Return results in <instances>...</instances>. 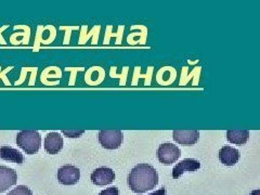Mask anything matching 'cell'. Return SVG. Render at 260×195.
Wrapping results in <instances>:
<instances>
[{
    "label": "cell",
    "instance_id": "ba28073f",
    "mask_svg": "<svg viewBox=\"0 0 260 195\" xmlns=\"http://www.w3.org/2000/svg\"><path fill=\"white\" fill-rule=\"evenodd\" d=\"M174 140L182 145H194L200 139V132L198 130H174Z\"/></svg>",
    "mask_w": 260,
    "mask_h": 195
},
{
    "label": "cell",
    "instance_id": "ffe728a7",
    "mask_svg": "<svg viewBox=\"0 0 260 195\" xmlns=\"http://www.w3.org/2000/svg\"><path fill=\"white\" fill-rule=\"evenodd\" d=\"M154 68L150 67L149 71L146 74H141V68L140 67H136L135 68V72H134V79H133V86H136L138 80L140 78H144V86H150L151 81H152V74H153Z\"/></svg>",
    "mask_w": 260,
    "mask_h": 195
},
{
    "label": "cell",
    "instance_id": "cb8c5ba5",
    "mask_svg": "<svg viewBox=\"0 0 260 195\" xmlns=\"http://www.w3.org/2000/svg\"><path fill=\"white\" fill-rule=\"evenodd\" d=\"M61 30H65L64 36V45H69L71 42V35L73 30H78L79 26H60Z\"/></svg>",
    "mask_w": 260,
    "mask_h": 195
},
{
    "label": "cell",
    "instance_id": "d6986e66",
    "mask_svg": "<svg viewBox=\"0 0 260 195\" xmlns=\"http://www.w3.org/2000/svg\"><path fill=\"white\" fill-rule=\"evenodd\" d=\"M112 29H113V27H112L111 25H109V26L107 27V31H105L103 45H109L111 38H113V37L116 38V43H115L116 45H120V44H121V40H123V34H124L125 25H119L117 32H113Z\"/></svg>",
    "mask_w": 260,
    "mask_h": 195
},
{
    "label": "cell",
    "instance_id": "5b68a950",
    "mask_svg": "<svg viewBox=\"0 0 260 195\" xmlns=\"http://www.w3.org/2000/svg\"><path fill=\"white\" fill-rule=\"evenodd\" d=\"M58 181L63 185H74L80 179V170L73 165H64L58 170Z\"/></svg>",
    "mask_w": 260,
    "mask_h": 195
},
{
    "label": "cell",
    "instance_id": "30bf717a",
    "mask_svg": "<svg viewBox=\"0 0 260 195\" xmlns=\"http://www.w3.org/2000/svg\"><path fill=\"white\" fill-rule=\"evenodd\" d=\"M201 168V162L194 158H185L175 166L173 170V178L179 179L184 173H193Z\"/></svg>",
    "mask_w": 260,
    "mask_h": 195
},
{
    "label": "cell",
    "instance_id": "7c38bea8",
    "mask_svg": "<svg viewBox=\"0 0 260 195\" xmlns=\"http://www.w3.org/2000/svg\"><path fill=\"white\" fill-rule=\"evenodd\" d=\"M0 158L4 160L15 162V164H23L24 162L23 154L16 149L11 148L9 145L0 146Z\"/></svg>",
    "mask_w": 260,
    "mask_h": 195
},
{
    "label": "cell",
    "instance_id": "ac0fdd59",
    "mask_svg": "<svg viewBox=\"0 0 260 195\" xmlns=\"http://www.w3.org/2000/svg\"><path fill=\"white\" fill-rule=\"evenodd\" d=\"M202 72V68L201 67H197L192 72L191 74H188V67H184L182 69L181 72V78H180V86H185L186 84L189 83L192 77H194L193 80V86H198L199 80H200V75Z\"/></svg>",
    "mask_w": 260,
    "mask_h": 195
},
{
    "label": "cell",
    "instance_id": "83f0119b",
    "mask_svg": "<svg viewBox=\"0 0 260 195\" xmlns=\"http://www.w3.org/2000/svg\"><path fill=\"white\" fill-rule=\"evenodd\" d=\"M49 31H50V36H49V38L46 40V42L43 43V45H50L53 40L55 39V36H56V29L53 25H47Z\"/></svg>",
    "mask_w": 260,
    "mask_h": 195
},
{
    "label": "cell",
    "instance_id": "8992f818",
    "mask_svg": "<svg viewBox=\"0 0 260 195\" xmlns=\"http://www.w3.org/2000/svg\"><path fill=\"white\" fill-rule=\"evenodd\" d=\"M115 180V173L109 167H100L91 174V182L95 185H108Z\"/></svg>",
    "mask_w": 260,
    "mask_h": 195
},
{
    "label": "cell",
    "instance_id": "8fae6325",
    "mask_svg": "<svg viewBox=\"0 0 260 195\" xmlns=\"http://www.w3.org/2000/svg\"><path fill=\"white\" fill-rule=\"evenodd\" d=\"M240 159V152L229 145H224L219 150V160L224 166H234Z\"/></svg>",
    "mask_w": 260,
    "mask_h": 195
},
{
    "label": "cell",
    "instance_id": "2e32d148",
    "mask_svg": "<svg viewBox=\"0 0 260 195\" xmlns=\"http://www.w3.org/2000/svg\"><path fill=\"white\" fill-rule=\"evenodd\" d=\"M100 30H101V26L100 25H96L93 26L92 29L88 31V26L87 25H83L80 27V37H79V45H85L90 37H92V45H96L98 44V40H99V35H100Z\"/></svg>",
    "mask_w": 260,
    "mask_h": 195
},
{
    "label": "cell",
    "instance_id": "4316f807",
    "mask_svg": "<svg viewBox=\"0 0 260 195\" xmlns=\"http://www.w3.org/2000/svg\"><path fill=\"white\" fill-rule=\"evenodd\" d=\"M85 133V130H63V135L68 138H78Z\"/></svg>",
    "mask_w": 260,
    "mask_h": 195
},
{
    "label": "cell",
    "instance_id": "9c48e42d",
    "mask_svg": "<svg viewBox=\"0 0 260 195\" xmlns=\"http://www.w3.org/2000/svg\"><path fill=\"white\" fill-rule=\"evenodd\" d=\"M63 138L60 134L49 133L45 138L44 148L48 154L55 155V154H58L63 149Z\"/></svg>",
    "mask_w": 260,
    "mask_h": 195
},
{
    "label": "cell",
    "instance_id": "7402d4cb",
    "mask_svg": "<svg viewBox=\"0 0 260 195\" xmlns=\"http://www.w3.org/2000/svg\"><path fill=\"white\" fill-rule=\"evenodd\" d=\"M44 31H45V27L43 25H39L37 27V34L35 37V44H34V52H38V50H39V47H40V45H42V42H43Z\"/></svg>",
    "mask_w": 260,
    "mask_h": 195
},
{
    "label": "cell",
    "instance_id": "4fadbf2b",
    "mask_svg": "<svg viewBox=\"0 0 260 195\" xmlns=\"http://www.w3.org/2000/svg\"><path fill=\"white\" fill-rule=\"evenodd\" d=\"M135 29H139L138 32H132V34L128 35L127 37V42L129 45H145L146 43V38H148V27L144 25H134L132 26V30Z\"/></svg>",
    "mask_w": 260,
    "mask_h": 195
},
{
    "label": "cell",
    "instance_id": "277c9868",
    "mask_svg": "<svg viewBox=\"0 0 260 195\" xmlns=\"http://www.w3.org/2000/svg\"><path fill=\"white\" fill-rule=\"evenodd\" d=\"M181 156V151L177 145L166 142L161 143L157 150L158 160L162 165H172Z\"/></svg>",
    "mask_w": 260,
    "mask_h": 195
},
{
    "label": "cell",
    "instance_id": "d6a6232c",
    "mask_svg": "<svg viewBox=\"0 0 260 195\" xmlns=\"http://www.w3.org/2000/svg\"><path fill=\"white\" fill-rule=\"evenodd\" d=\"M249 195H260V190H256V191H253Z\"/></svg>",
    "mask_w": 260,
    "mask_h": 195
},
{
    "label": "cell",
    "instance_id": "484cf974",
    "mask_svg": "<svg viewBox=\"0 0 260 195\" xmlns=\"http://www.w3.org/2000/svg\"><path fill=\"white\" fill-rule=\"evenodd\" d=\"M12 70H13V67H9V68H7L6 70H2V68H0V79H2V80L4 81V84H5L6 86H10V85H11L9 78L7 77V74H8V73H9L10 71H12Z\"/></svg>",
    "mask_w": 260,
    "mask_h": 195
},
{
    "label": "cell",
    "instance_id": "1f68e13d",
    "mask_svg": "<svg viewBox=\"0 0 260 195\" xmlns=\"http://www.w3.org/2000/svg\"><path fill=\"white\" fill-rule=\"evenodd\" d=\"M166 194H167L166 189H165V188H161V189L157 190L156 192H153V193H151V194H149V195H166Z\"/></svg>",
    "mask_w": 260,
    "mask_h": 195
},
{
    "label": "cell",
    "instance_id": "d4e9b609",
    "mask_svg": "<svg viewBox=\"0 0 260 195\" xmlns=\"http://www.w3.org/2000/svg\"><path fill=\"white\" fill-rule=\"evenodd\" d=\"M67 72H71V78L69 81L70 86H74L75 85V79H76V74L78 72H84L85 69L84 68H67L65 69Z\"/></svg>",
    "mask_w": 260,
    "mask_h": 195
},
{
    "label": "cell",
    "instance_id": "9a60e30c",
    "mask_svg": "<svg viewBox=\"0 0 260 195\" xmlns=\"http://www.w3.org/2000/svg\"><path fill=\"white\" fill-rule=\"evenodd\" d=\"M23 30L21 32H14V34L10 37V43L14 46L19 45V38H21V44L22 45H28L29 44V38H30V27L27 25H15L14 30Z\"/></svg>",
    "mask_w": 260,
    "mask_h": 195
},
{
    "label": "cell",
    "instance_id": "7a4b0ae2",
    "mask_svg": "<svg viewBox=\"0 0 260 195\" xmlns=\"http://www.w3.org/2000/svg\"><path fill=\"white\" fill-rule=\"evenodd\" d=\"M16 144L28 155H32L40 150L42 137L36 130H23L16 135Z\"/></svg>",
    "mask_w": 260,
    "mask_h": 195
},
{
    "label": "cell",
    "instance_id": "6da1fadb",
    "mask_svg": "<svg viewBox=\"0 0 260 195\" xmlns=\"http://www.w3.org/2000/svg\"><path fill=\"white\" fill-rule=\"evenodd\" d=\"M158 184L156 169L149 164H138L128 176V185L133 192L141 194L153 190Z\"/></svg>",
    "mask_w": 260,
    "mask_h": 195
},
{
    "label": "cell",
    "instance_id": "5bb4252c",
    "mask_svg": "<svg viewBox=\"0 0 260 195\" xmlns=\"http://www.w3.org/2000/svg\"><path fill=\"white\" fill-rule=\"evenodd\" d=\"M61 77H62V71L60 68L49 67L42 72V75H40V81H42L44 85H47V86H56V85H59V80L50 81L49 79L50 78L59 79Z\"/></svg>",
    "mask_w": 260,
    "mask_h": 195
},
{
    "label": "cell",
    "instance_id": "52a82bcc",
    "mask_svg": "<svg viewBox=\"0 0 260 195\" xmlns=\"http://www.w3.org/2000/svg\"><path fill=\"white\" fill-rule=\"evenodd\" d=\"M18 182V174L13 168L0 166V193L6 192Z\"/></svg>",
    "mask_w": 260,
    "mask_h": 195
},
{
    "label": "cell",
    "instance_id": "3957f363",
    "mask_svg": "<svg viewBox=\"0 0 260 195\" xmlns=\"http://www.w3.org/2000/svg\"><path fill=\"white\" fill-rule=\"evenodd\" d=\"M98 137L102 148L107 150H117L124 142V134L120 130H101Z\"/></svg>",
    "mask_w": 260,
    "mask_h": 195
},
{
    "label": "cell",
    "instance_id": "e0dca14e",
    "mask_svg": "<svg viewBox=\"0 0 260 195\" xmlns=\"http://www.w3.org/2000/svg\"><path fill=\"white\" fill-rule=\"evenodd\" d=\"M226 139L230 143L244 145L249 139V132L248 130H228Z\"/></svg>",
    "mask_w": 260,
    "mask_h": 195
},
{
    "label": "cell",
    "instance_id": "44dd1931",
    "mask_svg": "<svg viewBox=\"0 0 260 195\" xmlns=\"http://www.w3.org/2000/svg\"><path fill=\"white\" fill-rule=\"evenodd\" d=\"M116 67H112L110 70V76L112 78H118L119 79V85L120 86H125L126 85V81H127V75H128V71L129 68L125 67L123 72H121V74H116Z\"/></svg>",
    "mask_w": 260,
    "mask_h": 195
},
{
    "label": "cell",
    "instance_id": "f1b7e54d",
    "mask_svg": "<svg viewBox=\"0 0 260 195\" xmlns=\"http://www.w3.org/2000/svg\"><path fill=\"white\" fill-rule=\"evenodd\" d=\"M99 195H119V190L116 186H113V188H109L101 191Z\"/></svg>",
    "mask_w": 260,
    "mask_h": 195
},
{
    "label": "cell",
    "instance_id": "4dcf8cb0",
    "mask_svg": "<svg viewBox=\"0 0 260 195\" xmlns=\"http://www.w3.org/2000/svg\"><path fill=\"white\" fill-rule=\"evenodd\" d=\"M8 27H9V25H5V26H3L2 28H0V44H2V45H6L7 44L4 36H3V31H5Z\"/></svg>",
    "mask_w": 260,
    "mask_h": 195
},
{
    "label": "cell",
    "instance_id": "f546056e",
    "mask_svg": "<svg viewBox=\"0 0 260 195\" xmlns=\"http://www.w3.org/2000/svg\"><path fill=\"white\" fill-rule=\"evenodd\" d=\"M26 75H27V68H22V71H21V76L20 78L15 81L14 85L15 86H20L24 83V80H25L26 78Z\"/></svg>",
    "mask_w": 260,
    "mask_h": 195
},
{
    "label": "cell",
    "instance_id": "603a6c76",
    "mask_svg": "<svg viewBox=\"0 0 260 195\" xmlns=\"http://www.w3.org/2000/svg\"><path fill=\"white\" fill-rule=\"evenodd\" d=\"M7 195H32V192L26 185H18L15 189L10 191Z\"/></svg>",
    "mask_w": 260,
    "mask_h": 195
}]
</instances>
